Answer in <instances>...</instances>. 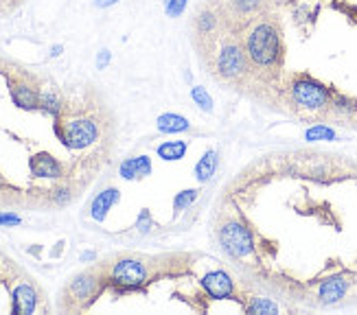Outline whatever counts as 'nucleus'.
<instances>
[{"label":"nucleus","instance_id":"f257e3e1","mask_svg":"<svg viewBox=\"0 0 357 315\" xmlns=\"http://www.w3.org/2000/svg\"><path fill=\"white\" fill-rule=\"evenodd\" d=\"M243 48L248 53L250 66L259 71H272L283 64V35L277 20L259 18L243 35Z\"/></svg>","mask_w":357,"mask_h":315},{"label":"nucleus","instance_id":"f03ea898","mask_svg":"<svg viewBox=\"0 0 357 315\" xmlns=\"http://www.w3.org/2000/svg\"><path fill=\"white\" fill-rule=\"evenodd\" d=\"M290 99L298 109L322 112V109L331 105L333 92L311 75H296L290 84Z\"/></svg>","mask_w":357,"mask_h":315},{"label":"nucleus","instance_id":"7ed1b4c3","mask_svg":"<svg viewBox=\"0 0 357 315\" xmlns=\"http://www.w3.org/2000/svg\"><path fill=\"white\" fill-rule=\"evenodd\" d=\"M152 280V269L143 261V258L136 256H123L110 267L107 273V282L114 287L119 294L125 291H139Z\"/></svg>","mask_w":357,"mask_h":315},{"label":"nucleus","instance_id":"20e7f679","mask_svg":"<svg viewBox=\"0 0 357 315\" xmlns=\"http://www.w3.org/2000/svg\"><path fill=\"white\" fill-rule=\"evenodd\" d=\"M55 134L58 138L73 152L86 149L99 141V123L90 116H71V118H58L55 123Z\"/></svg>","mask_w":357,"mask_h":315},{"label":"nucleus","instance_id":"39448f33","mask_svg":"<svg viewBox=\"0 0 357 315\" xmlns=\"http://www.w3.org/2000/svg\"><path fill=\"white\" fill-rule=\"evenodd\" d=\"M213 71L219 79H224V81H239L241 77L248 75L250 60H248V53H245V48H243V42H237V39H226V42L215 53Z\"/></svg>","mask_w":357,"mask_h":315},{"label":"nucleus","instance_id":"423d86ee","mask_svg":"<svg viewBox=\"0 0 357 315\" xmlns=\"http://www.w3.org/2000/svg\"><path fill=\"white\" fill-rule=\"evenodd\" d=\"M219 245L230 258H245L254 252L252 232L241 222H226L219 228Z\"/></svg>","mask_w":357,"mask_h":315},{"label":"nucleus","instance_id":"0eeeda50","mask_svg":"<svg viewBox=\"0 0 357 315\" xmlns=\"http://www.w3.org/2000/svg\"><path fill=\"white\" fill-rule=\"evenodd\" d=\"M105 282H107V278H101L99 273L84 271V273H79V276H75L71 282H68L66 298L73 300L77 309H86L99 298Z\"/></svg>","mask_w":357,"mask_h":315},{"label":"nucleus","instance_id":"6e6552de","mask_svg":"<svg viewBox=\"0 0 357 315\" xmlns=\"http://www.w3.org/2000/svg\"><path fill=\"white\" fill-rule=\"evenodd\" d=\"M9 97L13 105L26 112L40 109V90L24 77H9Z\"/></svg>","mask_w":357,"mask_h":315},{"label":"nucleus","instance_id":"1a4fd4ad","mask_svg":"<svg viewBox=\"0 0 357 315\" xmlns=\"http://www.w3.org/2000/svg\"><path fill=\"white\" fill-rule=\"evenodd\" d=\"M202 289L204 294L213 300H230L235 296V282H232L230 273L224 269H213L204 273L202 278Z\"/></svg>","mask_w":357,"mask_h":315},{"label":"nucleus","instance_id":"9d476101","mask_svg":"<svg viewBox=\"0 0 357 315\" xmlns=\"http://www.w3.org/2000/svg\"><path fill=\"white\" fill-rule=\"evenodd\" d=\"M40 303V296L33 289L31 282L16 280L11 285V313L16 315H31L35 313Z\"/></svg>","mask_w":357,"mask_h":315},{"label":"nucleus","instance_id":"9b49d317","mask_svg":"<svg viewBox=\"0 0 357 315\" xmlns=\"http://www.w3.org/2000/svg\"><path fill=\"white\" fill-rule=\"evenodd\" d=\"M349 276H345V273H336V276H329L320 282L318 287V298L322 305H336L340 303L342 298L347 296L349 291Z\"/></svg>","mask_w":357,"mask_h":315},{"label":"nucleus","instance_id":"f8f14e48","mask_svg":"<svg viewBox=\"0 0 357 315\" xmlns=\"http://www.w3.org/2000/svg\"><path fill=\"white\" fill-rule=\"evenodd\" d=\"M29 171L33 177H49V180H58V177L64 175L62 162L55 156H51L49 152H40V154L31 156Z\"/></svg>","mask_w":357,"mask_h":315},{"label":"nucleus","instance_id":"ddd939ff","mask_svg":"<svg viewBox=\"0 0 357 315\" xmlns=\"http://www.w3.org/2000/svg\"><path fill=\"white\" fill-rule=\"evenodd\" d=\"M119 199H121L119 188L110 186V188L101 190V193L92 199V206H90V215H92L94 222H103V219L107 217V213L112 210V206Z\"/></svg>","mask_w":357,"mask_h":315},{"label":"nucleus","instance_id":"4468645a","mask_svg":"<svg viewBox=\"0 0 357 315\" xmlns=\"http://www.w3.org/2000/svg\"><path fill=\"white\" fill-rule=\"evenodd\" d=\"M119 173H121V177H125V180H141V177H147L152 173V160L147 156L128 158L121 162Z\"/></svg>","mask_w":357,"mask_h":315},{"label":"nucleus","instance_id":"2eb2a0df","mask_svg":"<svg viewBox=\"0 0 357 315\" xmlns=\"http://www.w3.org/2000/svg\"><path fill=\"white\" fill-rule=\"evenodd\" d=\"M217 164H219V152L217 149H209L195 164V177H198V182H211L213 180V175L217 171Z\"/></svg>","mask_w":357,"mask_h":315},{"label":"nucleus","instance_id":"dca6fc26","mask_svg":"<svg viewBox=\"0 0 357 315\" xmlns=\"http://www.w3.org/2000/svg\"><path fill=\"white\" fill-rule=\"evenodd\" d=\"M156 127L158 132L162 134H180V132H186L191 127V123L180 116V114H173V112H167V114H160L158 120H156Z\"/></svg>","mask_w":357,"mask_h":315},{"label":"nucleus","instance_id":"f3484780","mask_svg":"<svg viewBox=\"0 0 357 315\" xmlns=\"http://www.w3.org/2000/svg\"><path fill=\"white\" fill-rule=\"evenodd\" d=\"M40 109H42L44 114L60 118V114L64 112V101L60 97V92H55L51 88L40 90Z\"/></svg>","mask_w":357,"mask_h":315},{"label":"nucleus","instance_id":"a211bd4d","mask_svg":"<svg viewBox=\"0 0 357 315\" xmlns=\"http://www.w3.org/2000/svg\"><path fill=\"white\" fill-rule=\"evenodd\" d=\"M219 24H222V20H219V16L211 9H204L195 16V31L200 35H213L219 29Z\"/></svg>","mask_w":357,"mask_h":315},{"label":"nucleus","instance_id":"6ab92c4d","mask_svg":"<svg viewBox=\"0 0 357 315\" xmlns=\"http://www.w3.org/2000/svg\"><path fill=\"white\" fill-rule=\"evenodd\" d=\"M186 149H189V145H186L184 141H167V143H162V145L158 147V156H160L162 160H171V162H175V160H182V158H184Z\"/></svg>","mask_w":357,"mask_h":315},{"label":"nucleus","instance_id":"aec40b11","mask_svg":"<svg viewBox=\"0 0 357 315\" xmlns=\"http://www.w3.org/2000/svg\"><path fill=\"white\" fill-rule=\"evenodd\" d=\"M336 114H342V116H353L357 112V101H353L351 97H345V94H333L331 99V105Z\"/></svg>","mask_w":357,"mask_h":315},{"label":"nucleus","instance_id":"412c9836","mask_svg":"<svg viewBox=\"0 0 357 315\" xmlns=\"http://www.w3.org/2000/svg\"><path fill=\"white\" fill-rule=\"evenodd\" d=\"M198 195H200V190L198 188H186V190H180V193H177L175 197H173V213L175 215H180V213H184L191 204H193L195 199H198Z\"/></svg>","mask_w":357,"mask_h":315},{"label":"nucleus","instance_id":"4be33fe9","mask_svg":"<svg viewBox=\"0 0 357 315\" xmlns=\"http://www.w3.org/2000/svg\"><path fill=\"white\" fill-rule=\"evenodd\" d=\"M245 311L256 313V315H272V313H279V307L268 298H252V303L245 307Z\"/></svg>","mask_w":357,"mask_h":315},{"label":"nucleus","instance_id":"5701e85b","mask_svg":"<svg viewBox=\"0 0 357 315\" xmlns=\"http://www.w3.org/2000/svg\"><path fill=\"white\" fill-rule=\"evenodd\" d=\"M191 97H193V101L200 109H204V112H213V97L202 86L191 88Z\"/></svg>","mask_w":357,"mask_h":315},{"label":"nucleus","instance_id":"b1692460","mask_svg":"<svg viewBox=\"0 0 357 315\" xmlns=\"http://www.w3.org/2000/svg\"><path fill=\"white\" fill-rule=\"evenodd\" d=\"M305 138L307 141H336V132L326 125H315V127L307 129Z\"/></svg>","mask_w":357,"mask_h":315},{"label":"nucleus","instance_id":"393cba45","mask_svg":"<svg viewBox=\"0 0 357 315\" xmlns=\"http://www.w3.org/2000/svg\"><path fill=\"white\" fill-rule=\"evenodd\" d=\"M230 5L239 16H252V13L261 7V0H230Z\"/></svg>","mask_w":357,"mask_h":315},{"label":"nucleus","instance_id":"a878e982","mask_svg":"<svg viewBox=\"0 0 357 315\" xmlns=\"http://www.w3.org/2000/svg\"><path fill=\"white\" fill-rule=\"evenodd\" d=\"M186 5L189 0H164V13H167L169 18H180Z\"/></svg>","mask_w":357,"mask_h":315},{"label":"nucleus","instance_id":"bb28decb","mask_svg":"<svg viewBox=\"0 0 357 315\" xmlns=\"http://www.w3.org/2000/svg\"><path fill=\"white\" fill-rule=\"evenodd\" d=\"M51 197H53L55 204H60V206H66V204L73 199V193H71V188H68V186H58V188L51 190Z\"/></svg>","mask_w":357,"mask_h":315},{"label":"nucleus","instance_id":"cd10ccee","mask_svg":"<svg viewBox=\"0 0 357 315\" xmlns=\"http://www.w3.org/2000/svg\"><path fill=\"white\" fill-rule=\"evenodd\" d=\"M152 226H154V222H152V215H149V210H141V215H139V219H136V228H139V232H149L152 230Z\"/></svg>","mask_w":357,"mask_h":315},{"label":"nucleus","instance_id":"c85d7f7f","mask_svg":"<svg viewBox=\"0 0 357 315\" xmlns=\"http://www.w3.org/2000/svg\"><path fill=\"white\" fill-rule=\"evenodd\" d=\"M110 60H112V53H110L107 48L99 51V55H97V68H99V71H105L107 64H110Z\"/></svg>","mask_w":357,"mask_h":315},{"label":"nucleus","instance_id":"c756f323","mask_svg":"<svg viewBox=\"0 0 357 315\" xmlns=\"http://www.w3.org/2000/svg\"><path fill=\"white\" fill-rule=\"evenodd\" d=\"M18 224H20V217L18 215L0 213V226H18Z\"/></svg>","mask_w":357,"mask_h":315},{"label":"nucleus","instance_id":"7c9ffc66","mask_svg":"<svg viewBox=\"0 0 357 315\" xmlns=\"http://www.w3.org/2000/svg\"><path fill=\"white\" fill-rule=\"evenodd\" d=\"M119 0H94V7H99V9H107V7H112L116 5Z\"/></svg>","mask_w":357,"mask_h":315},{"label":"nucleus","instance_id":"2f4dec72","mask_svg":"<svg viewBox=\"0 0 357 315\" xmlns=\"http://www.w3.org/2000/svg\"><path fill=\"white\" fill-rule=\"evenodd\" d=\"M62 51H64L62 46H53L51 48V57H58V55H62Z\"/></svg>","mask_w":357,"mask_h":315},{"label":"nucleus","instance_id":"473e14b6","mask_svg":"<svg viewBox=\"0 0 357 315\" xmlns=\"http://www.w3.org/2000/svg\"><path fill=\"white\" fill-rule=\"evenodd\" d=\"M92 258H94V254L92 252H86L84 256H81V261H92Z\"/></svg>","mask_w":357,"mask_h":315},{"label":"nucleus","instance_id":"72a5a7b5","mask_svg":"<svg viewBox=\"0 0 357 315\" xmlns=\"http://www.w3.org/2000/svg\"><path fill=\"white\" fill-rule=\"evenodd\" d=\"M5 188H7V184H5V180H3V175H0V193H3Z\"/></svg>","mask_w":357,"mask_h":315},{"label":"nucleus","instance_id":"f704fd0d","mask_svg":"<svg viewBox=\"0 0 357 315\" xmlns=\"http://www.w3.org/2000/svg\"><path fill=\"white\" fill-rule=\"evenodd\" d=\"M0 282H3V269H0Z\"/></svg>","mask_w":357,"mask_h":315},{"label":"nucleus","instance_id":"c9c22d12","mask_svg":"<svg viewBox=\"0 0 357 315\" xmlns=\"http://www.w3.org/2000/svg\"><path fill=\"white\" fill-rule=\"evenodd\" d=\"M3 3H5V0H3Z\"/></svg>","mask_w":357,"mask_h":315}]
</instances>
